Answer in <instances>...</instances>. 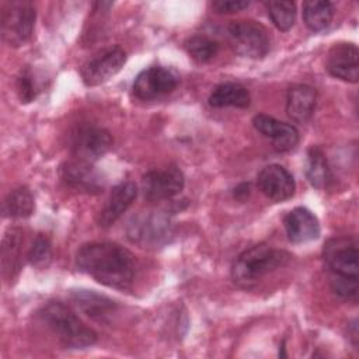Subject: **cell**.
Segmentation results:
<instances>
[{"label": "cell", "mask_w": 359, "mask_h": 359, "mask_svg": "<svg viewBox=\"0 0 359 359\" xmlns=\"http://www.w3.org/2000/svg\"><path fill=\"white\" fill-rule=\"evenodd\" d=\"M76 266L101 285L115 289L130 286L136 272L135 255L125 247L109 243H87L76 252Z\"/></svg>", "instance_id": "6da1fadb"}, {"label": "cell", "mask_w": 359, "mask_h": 359, "mask_svg": "<svg viewBox=\"0 0 359 359\" xmlns=\"http://www.w3.org/2000/svg\"><path fill=\"white\" fill-rule=\"evenodd\" d=\"M39 317L66 349H84L97 342V334L60 302L45 304Z\"/></svg>", "instance_id": "7a4b0ae2"}, {"label": "cell", "mask_w": 359, "mask_h": 359, "mask_svg": "<svg viewBox=\"0 0 359 359\" xmlns=\"http://www.w3.org/2000/svg\"><path fill=\"white\" fill-rule=\"evenodd\" d=\"M289 258L290 255L286 251L273 248L272 245H252L243 251L233 262V280L243 287H251L269 272L283 266Z\"/></svg>", "instance_id": "3957f363"}, {"label": "cell", "mask_w": 359, "mask_h": 359, "mask_svg": "<svg viewBox=\"0 0 359 359\" xmlns=\"http://www.w3.org/2000/svg\"><path fill=\"white\" fill-rule=\"evenodd\" d=\"M36 11L31 1H6L1 6V39L13 48L25 45L34 32Z\"/></svg>", "instance_id": "277c9868"}, {"label": "cell", "mask_w": 359, "mask_h": 359, "mask_svg": "<svg viewBox=\"0 0 359 359\" xmlns=\"http://www.w3.org/2000/svg\"><path fill=\"white\" fill-rule=\"evenodd\" d=\"M67 146L76 160L94 163L109 151L112 136L94 123H79L70 130Z\"/></svg>", "instance_id": "5b68a950"}, {"label": "cell", "mask_w": 359, "mask_h": 359, "mask_svg": "<svg viewBox=\"0 0 359 359\" xmlns=\"http://www.w3.org/2000/svg\"><path fill=\"white\" fill-rule=\"evenodd\" d=\"M229 41L233 50L250 59L264 57L271 46L266 28L254 20H240L229 25Z\"/></svg>", "instance_id": "8992f818"}, {"label": "cell", "mask_w": 359, "mask_h": 359, "mask_svg": "<svg viewBox=\"0 0 359 359\" xmlns=\"http://www.w3.org/2000/svg\"><path fill=\"white\" fill-rule=\"evenodd\" d=\"M358 244L349 238H332L324 247V261L330 278L359 280Z\"/></svg>", "instance_id": "52a82bcc"}, {"label": "cell", "mask_w": 359, "mask_h": 359, "mask_svg": "<svg viewBox=\"0 0 359 359\" xmlns=\"http://www.w3.org/2000/svg\"><path fill=\"white\" fill-rule=\"evenodd\" d=\"M180 84V74L165 66H150L142 70L133 83V94L143 101L156 100L172 93Z\"/></svg>", "instance_id": "ba28073f"}, {"label": "cell", "mask_w": 359, "mask_h": 359, "mask_svg": "<svg viewBox=\"0 0 359 359\" xmlns=\"http://www.w3.org/2000/svg\"><path fill=\"white\" fill-rule=\"evenodd\" d=\"M126 52L119 46L114 45L102 49L93 56L81 69L83 83L88 87L100 86L114 77L125 65Z\"/></svg>", "instance_id": "9c48e42d"}, {"label": "cell", "mask_w": 359, "mask_h": 359, "mask_svg": "<svg viewBox=\"0 0 359 359\" xmlns=\"http://www.w3.org/2000/svg\"><path fill=\"white\" fill-rule=\"evenodd\" d=\"M184 174L175 165L151 170L142 178V191L147 201L160 202L178 195L184 188Z\"/></svg>", "instance_id": "30bf717a"}, {"label": "cell", "mask_w": 359, "mask_h": 359, "mask_svg": "<svg viewBox=\"0 0 359 359\" xmlns=\"http://www.w3.org/2000/svg\"><path fill=\"white\" fill-rule=\"evenodd\" d=\"M325 69L332 77L348 83H358L359 77V52L351 42H339L328 50Z\"/></svg>", "instance_id": "8fae6325"}, {"label": "cell", "mask_w": 359, "mask_h": 359, "mask_svg": "<svg viewBox=\"0 0 359 359\" xmlns=\"http://www.w3.org/2000/svg\"><path fill=\"white\" fill-rule=\"evenodd\" d=\"M257 185L268 199L275 202L292 198L296 187L293 175L279 164L264 167L257 177Z\"/></svg>", "instance_id": "7c38bea8"}, {"label": "cell", "mask_w": 359, "mask_h": 359, "mask_svg": "<svg viewBox=\"0 0 359 359\" xmlns=\"http://www.w3.org/2000/svg\"><path fill=\"white\" fill-rule=\"evenodd\" d=\"M60 178L67 187L86 194H98L104 188V180L93 163L81 160L65 163L60 167Z\"/></svg>", "instance_id": "4fadbf2b"}, {"label": "cell", "mask_w": 359, "mask_h": 359, "mask_svg": "<svg viewBox=\"0 0 359 359\" xmlns=\"http://www.w3.org/2000/svg\"><path fill=\"white\" fill-rule=\"evenodd\" d=\"M254 128L272 142L278 151H289L299 143V130L286 122H280L269 115L258 114L252 119Z\"/></svg>", "instance_id": "5bb4252c"}, {"label": "cell", "mask_w": 359, "mask_h": 359, "mask_svg": "<svg viewBox=\"0 0 359 359\" xmlns=\"http://www.w3.org/2000/svg\"><path fill=\"white\" fill-rule=\"evenodd\" d=\"M287 238L294 244L309 243L320 236L317 216L307 208H294L283 219Z\"/></svg>", "instance_id": "9a60e30c"}, {"label": "cell", "mask_w": 359, "mask_h": 359, "mask_svg": "<svg viewBox=\"0 0 359 359\" xmlns=\"http://www.w3.org/2000/svg\"><path fill=\"white\" fill-rule=\"evenodd\" d=\"M137 195V188L132 181H125L114 187L109 199L100 213L98 223L101 227L112 226L135 202Z\"/></svg>", "instance_id": "2e32d148"}, {"label": "cell", "mask_w": 359, "mask_h": 359, "mask_svg": "<svg viewBox=\"0 0 359 359\" xmlns=\"http://www.w3.org/2000/svg\"><path fill=\"white\" fill-rule=\"evenodd\" d=\"M317 93L307 84H294L287 90L286 114L294 122H306L314 112Z\"/></svg>", "instance_id": "e0dca14e"}, {"label": "cell", "mask_w": 359, "mask_h": 359, "mask_svg": "<svg viewBox=\"0 0 359 359\" xmlns=\"http://www.w3.org/2000/svg\"><path fill=\"white\" fill-rule=\"evenodd\" d=\"M73 303L88 317L94 320H105L116 310V303L107 296L98 294L94 290H73L70 294Z\"/></svg>", "instance_id": "ac0fdd59"}, {"label": "cell", "mask_w": 359, "mask_h": 359, "mask_svg": "<svg viewBox=\"0 0 359 359\" xmlns=\"http://www.w3.org/2000/svg\"><path fill=\"white\" fill-rule=\"evenodd\" d=\"M251 97L245 87L237 83H223L219 84L209 95L208 102L213 108L236 107L247 108L250 105Z\"/></svg>", "instance_id": "d6986e66"}, {"label": "cell", "mask_w": 359, "mask_h": 359, "mask_svg": "<svg viewBox=\"0 0 359 359\" xmlns=\"http://www.w3.org/2000/svg\"><path fill=\"white\" fill-rule=\"evenodd\" d=\"M306 175L309 182L316 188H327L332 181L331 168L328 165L327 157L324 151L313 146L307 151V165H306Z\"/></svg>", "instance_id": "ffe728a7"}, {"label": "cell", "mask_w": 359, "mask_h": 359, "mask_svg": "<svg viewBox=\"0 0 359 359\" xmlns=\"http://www.w3.org/2000/svg\"><path fill=\"white\" fill-rule=\"evenodd\" d=\"M3 216L10 219H25L34 212V196L27 187L13 189L3 202Z\"/></svg>", "instance_id": "44dd1931"}, {"label": "cell", "mask_w": 359, "mask_h": 359, "mask_svg": "<svg viewBox=\"0 0 359 359\" xmlns=\"http://www.w3.org/2000/svg\"><path fill=\"white\" fill-rule=\"evenodd\" d=\"M334 17V4L321 0H307L303 3V21L311 31L325 29Z\"/></svg>", "instance_id": "7402d4cb"}, {"label": "cell", "mask_w": 359, "mask_h": 359, "mask_svg": "<svg viewBox=\"0 0 359 359\" xmlns=\"http://www.w3.org/2000/svg\"><path fill=\"white\" fill-rule=\"evenodd\" d=\"M22 233L20 229H8L1 241V265L4 275L14 276L18 271L20 251H21Z\"/></svg>", "instance_id": "603a6c76"}, {"label": "cell", "mask_w": 359, "mask_h": 359, "mask_svg": "<svg viewBox=\"0 0 359 359\" xmlns=\"http://www.w3.org/2000/svg\"><path fill=\"white\" fill-rule=\"evenodd\" d=\"M268 15L279 31H289L296 20V4L289 0H269L265 3Z\"/></svg>", "instance_id": "cb8c5ba5"}, {"label": "cell", "mask_w": 359, "mask_h": 359, "mask_svg": "<svg viewBox=\"0 0 359 359\" xmlns=\"http://www.w3.org/2000/svg\"><path fill=\"white\" fill-rule=\"evenodd\" d=\"M185 49L194 60L206 63L216 56L219 43L206 35H194L185 41Z\"/></svg>", "instance_id": "d4e9b609"}, {"label": "cell", "mask_w": 359, "mask_h": 359, "mask_svg": "<svg viewBox=\"0 0 359 359\" xmlns=\"http://www.w3.org/2000/svg\"><path fill=\"white\" fill-rule=\"evenodd\" d=\"M15 90L18 94V98L21 102H31L36 98V95L41 91V83L35 74L28 66L21 69V72L17 76L15 80Z\"/></svg>", "instance_id": "484cf974"}, {"label": "cell", "mask_w": 359, "mask_h": 359, "mask_svg": "<svg viewBox=\"0 0 359 359\" xmlns=\"http://www.w3.org/2000/svg\"><path fill=\"white\" fill-rule=\"evenodd\" d=\"M27 258H28L29 264L35 268L43 269V268L49 266V264L52 261V245L46 236L38 234L35 237Z\"/></svg>", "instance_id": "4316f807"}, {"label": "cell", "mask_w": 359, "mask_h": 359, "mask_svg": "<svg viewBox=\"0 0 359 359\" xmlns=\"http://www.w3.org/2000/svg\"><path fill=\"white\" fill-rule=\"evenodd\" d=\"M331 289L332 292L349 302H356L358 300V292H359V283L355 279H338V278H330Z\"/></svg>", "instance_id": "83f0119b"}, {"label": "cell", "mask_w": 359, "mask_h": 359, "mask_svg": "<svg viewBox=\"0 0 359 359\" xmlns=\"http://www.w3.org/2000/svg\"><path fill=\"white\" fill-rule=\"evenodd\" d=\"M250 6L247 0H216L212 3V8L219 14H231L241 11Z\"/></svg>", "instance_id": "f1b7e54d"}]
</instances>
